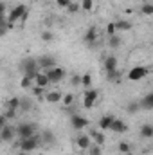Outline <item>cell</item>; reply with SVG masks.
Here are the masks:
<instances>
[{"instance_id": "obj_1", "label": "cell", "mask_w": 153, "mask_h": 155, "mask_svg": "<svg viewBox=\"0 0 153 155\" xmlns=\"http://www.w3.org/2000/svg\"><path fill=\"white\" fill-rule=\"evenodd\" d=\"M20 69H22L24 76H29L33 79H36V76L40 72V63H38V60H34V58H25V60H22Z\"/></svg>"}, {"instance_id": "obj_2", "label": "cell", "mask_w": 153, "mask_h": 155, "mask_svg": "<svg viewBox=\"0 0 153 155\" xmlns=\"http://www.w3.org/2000/svg\"><path fill=\"white\" fill-rule=\"evenodd\" d=\"M16 146H18L22 152H27V153L34 152L38 146H41V139H40V134L33 135V137H27V139H18Z\"/></svg>"}, {"instance_id": "obj_3", "label": "cell", "mask_w": 153, "mask_h": 155, "mask_svg": "<svg viewBox=\"0 0 153 155\" xmlns=\"http://www.w3.org/2000/svg\"><path fill=\"white\" fill-rule=\"evenodd\" d=\"M36 135V124L34 123H18L16 124V137L18 139H27Z\"/></svg>"}, {"instance_id": "obj_4", "label": "cell", "mask_w": 153, "mask_h": 155, "mask_svg": "<svg viewBox=\"0 0 153 155\" xmlns=\"http://www.w3.org/2000/svg\"><path fill=\"white\" fill-rule=\"evenodd\" d=\"M27 13V7H25V4H16L15 7H13V11L9 13V16H7V20L15 25L16 22H20L22 20V16Z\"/></svg>"}, {"instance_id": "obj_5", "label": "cell", "mask_w": 153, "mask_h": 155, "mask_svg": "<svg viewBox=\"0 0 153 155\" xmlns=\"http://www.w3.org/2000/svg\"><path fill=\"white\" fill-rule=\"evenodd\" d=\"M150 69L148 67H142V65H137V67H132L130 72H128V79L130 81H141L142 78L148 76Z\"/></svg>"}, {"instance_id": "obj_6", "label": "cell", "mask_w": 153, "mask_h": 155, "mask_svg": "<svg viewBox=\"0 0 153 155\" xmlns=\"http://www.w3.org/2000/svg\"><path fill=\"white\" fill-rule=\"evenodd\" d=\"M0 137L4 143H15V137H16V126L13 124H4L2 126V132H0Z\"/></svg>"}, {"instance_id": "obj_7", "label": "cell", "mask_w": 153, "mask_h": 155, "mask_svg": "<svg viewBox=\"0 0 153 155\" xmlns=\"http://www.w3.org/2000/svg\"><path fill=\"white\" fill-rule=\"evenodd\" d=\"M38 63H40V69H41L43 72H45V71H49V69L58 67L56 58H54V56H50V54H43V56H40V58H38Z\"/></svg>"}, {"instance_id": "obj_8", "label": "cell", "mask_w": 153, "mask_h": 155, "mask_svg": "<svg viewBox=\"0 0 153 155\" xmlns=\"http://www.w3.org/2000/svg\"><path fill=\"white\" fill-rule=\"evenodd\" d=\"M97 90L96 88H86L85 96H83V107L85 108H94V103L97 101Z\"/></svg>"}, {"instance_id": "obj_9", "label": "cell", "mask_w": 153, "mask_h": 155, "mask_svg": "<svg viewBox=\"0 0 153 155\" xmlns=\"http://www.w3.org/2000/svg\"><path fill=\"white\" fill-rule=\"evenodd\" d=\"M45 74H47V78H49L50 83H60V81L65 78V69H61V67H54V69L45 71Z\"/></svg>"}, {"instance_id": "obj_10", "label": "cell", "mask_w": 153, "mask_h": 155, "mask_svg": "<svg viewBox=\"0 0 153 155\" xmlns=\"http://www.w3.org/2000/svg\"><path fill=\"white\" fill-rule=\"evenodd\" d=\"M70 126L74 130H77V132H81V130H85L88 126V121L83 116H79V114H72V117H70Z\"/></svg>"}, {"instance_id": "obj_11", "label": "cell", "mask_w": 153, "mask_h": 155, "mask_svg": "<svg viewBox=\"0 0 153 155\" xmlns=\"http://www.w3.org/2000/svg\"><path fill=\"white\" fill-rule=\"evenodd\" d=\"M76 144H77L79 150H88V148L92 146V137H90V134H81V135H77Z\"/></svg>"}, {"instance_id": "obj_12", "label": "cell", "mask_w": 153, "mask_h": 155, "mask_svg": "<svg viewBox=\"0 0 153 155\" xmlns=\"http://www.w3.org/2000/svg\"><path fill=\"white\" fill-rule=\"evenodd\" d=\"M83 40H85V43H86V45L94 47V45H96V41H97V29H96V27H88V29L85 31Z\"/></svg>"}, {"instance_id": "obj_13", "label": "cell", "mask_w": 153, "mask_h": 155, "mask_svg": "<svg viewBox=\"0 0 153 155\" xmlns=\"http://www.w3.org/2000/svg\"><path fill=\"white\" fill-rule=\"evenodd\" d=\"M40 139H41V146H52L56 143V137H54V134L50 130H43L40 134Z\"/></svg>"}, {"instance_id": "obj_14", "label": "cell", "mask_w": 153, "mask_h": 155, "mask_svg": "<svg viewBox=\"0 0 153 155\" xmlns=\"http://www.w3.org/2000/svg\"><path fill=\"white\" fill-rule=\"evenodd\" d=\"M45 101L47 103H60V101H63V94L60 92V90H50V92H47L45 94Z\"/></svg>"}, {"instance_id": "obj_15", "label": "cell", "mask_w": 153, "mask_h": 155, "mask_svg": "<svg viewBox=\"0 0 153 155\" xmlns=\"http://www.w3.org/2000/svg\"><path fill=\"white\" fill-rule=\"evenodd\" d=\"M126 130H128V126H126V123L122 119H114V123L110 126V132H114V134H124Z\"/></svg>"}, {"instance_id": "obj_16", "label": "cell", "mask_w": 153, "mask_h": 155, "mask_svg": "<svg viewBox=\"0 0 153 155\" xmlns=\"http://www.w3.org/2000/svg\"><path fill=\"white\" fill-rule=\"evenodd\" d=\"M103 65H105V71H106V72L117 71V58H115L114 54H112V56H106L105 61H103Z\"/></svg>"}, {"instance_id": "obj_17", "label": "cell", "mask_w": 153, "mask_h": 155, "mask_svg": "<svg viewBox=\"0 0 153 155\" xmlns=\"http://www.w3.org/2000/svg\"><path fill=\"white\" fill-rule=\"evenodd\" d=\"M141 108H142V110H153V90L148 92V94L141 99Z\"/></svg>"}, {"instance_id": "obj_18", "label": "cell", "mask_w": 153, "mask_h": 155, "mask_svg": "<svg viewBox=\"0 0 153 155\" xmlns=\"http://www.w3.org/2000/svg\"><path fill=\"white\" fill-rule=\"evenodd\" d=\"M114 119H115L114 116H101V119H99V130H110Z\"/></svg>"}, {"instance_id": "obj_19", "label": "cell", "mask_w": 153, "mask_h": 155, "mask_svg": "<svg viewBox=\"0 0 153 155\" xmlns=\"http://www.w3.org/2000/svg\"><path fill=\"white\" fill-rule=\"evenodd\" d=\"M90 137H92V141L96 143V144H105V135H103V130H92L90 132Z\"/></svg>"}, {"instance_id": "obj_20", "label": "cell", "mask_w": 153, "mask_h": 155, "mask_svg": "<svg viewBox=\"0 0 153 155\" xmlns=\"http://www.w3.org/2000/svg\"><path fill=\"white\" fill-rule=\"evenodd\" d=\"M139 134L144 139H153V124H142L141 130H139Z\"/></svg>"}, {"instance_id": "obj_21", "label": "cell", "mask_w": 153, "mask_h": 155, "mask_svg": "<svg viewBox=\"0 0 153 155\" xmlns=\"http://www.w3.org/2000/svg\"><path fill=\"white\" fill-rule=\"evenodd\" d=\"M115 27H117V33L130 31L132 29V22H128V20H115Z\"/></svg>"}, {"instance_id": "obj_22", "label": "cell", "mask_w": 153, "mask_h": 155, "mask_svg": "<svg viewBox=\"0 0 153 155\" xmlns=\"http://www.w3.org/2000/svg\"><path fill=\"white\" fill-rule=\"evenodd\" d=\"M20 103H22V97H11L5 103V108H9V110H20Z\"/></svg>"}, {"instance_id": "obj_23", "label": "cell", "mask_w": 153, "mask_h": 155, "mask_svg": "<svg viewBox=\"0 0 153 155\" xmlns=\"http://www.w3.org/2000/svg\"><path fill=\"white\" fill-rule=\"evenodd\" d=\"M34 81H36V85H38V87H43V88H45V87L50 83L45 72H38V76H36V79H34Z\"/></svg>"}, {"instance_id": "obj_24", "label": "cell", "mask_w": 153, "mask_h": 155, "mask_svg": "<svg viewBox=\"0 0 153 155\" xmlns=\"http://www.w3.org/2000/svg\"><path fill=\"white\" fill-rule=\"evenodd\" d=\"M121 43H122V40H121L119 35L108 36V45H110V49H117V47H121Z\"/></svg>"}, {"instance_id": "obj_25", "label": "cell", "mask_w": 153, "mask_h": 155, "mask_svg": "<svg viewBox=\"0 0 153 155\" xmlns=\"http://www.w3.org/2000/svg\"><path fill=\"white\" fill-rule=\"evenodd\" d=\"M126 110H128V114H135V112L142 110V108H141V101H139V103H137V101H132V103H128Z\"/></svg>"}, {"instance_id": "obj_26", "label": "cell", "mask_w": 153, "mask_h": 155, "mask_svg": "<svg viewBox=\"0 0 153 155\" xmlns=\"http://www.w3.org/2000/svg\"><path fill=\"white\" fill-rule=\"evenodd\" d=\"M141 13H142V15H146V16H151V15H153V4L144 2V4H142V7H141Z\"/></svg>"}, {"instance_id": "obj_27", "label": "cell", "mask_w": 153, "mask_h": 155, "mask_svg": "<svg viewBox=\"0 0 153 155\" xmlns=\"http://www.w3.org/2000/svg\"><path fill=\"white\" fill-rule=\"evenodd\" d=\"M31 108H33L31 101H29L27 97H22V103H20V110H22V112H29Z\"/></svg>"}, {"instance_id": "obj_28", "label": "cell", "mask_w": 153, "mask_h": 155, "mask_svg": "<svg viewBox=\"0 0 153 155\" xmlns=\"http://www.w3.org/2000/svg\"><path fill=\"white\" fill-rule=\"evenodd\" d=\"M81 85L85 87V88H92L90 85H92V76L90 74H83L81 76Z\"/></svg>"}, {"instance_id": "obj_29", "label": "cell", "mask_w": 153, "mask_h": 155, "mask_svg": "<svg viewBox=\"0 0 153 155\" xmlns=\"http://www.w3.org/2000/svg\"><path fill=\"white\" fill-rule=\"evenodd\" d=\"M20 87H22V88H31V87H33V78L24 76L22 81H20Z\"/></svg>"}, {"instance_id": "obj_30", "label": "cell", "mask_w": 153, "mask_h": 155, "mask_svg": "<svg viewBox=\"0 0 153 155\" xmlns=\"http://www.w3.org/2000/svg\"><path fill=\"white\" fill-rule=\"evenodd\" d=\"M63 105H65V107L74 105V94H72V92H69V94H65V96H63Z\"/></svg>"}, {"instance_id": "obj_31", "label": "cell", "mask_w": 153, "mask_h": 155, "mask_svg": "<svg viewBox=\"0 0 153 155\" xmlns=\"http://www.w3.org/2000/svg\"><path fill=\"white\" fill-rule=\"evenodd\" d=\"M88 153H90V155H103L101 144H92V146L88 148Z\"/></svg>"}, {"instance_id": "obj_32", "label": "cell", "mask_w": 153, "mask_h": 155, "mask_svg": "<svg viewBox=\"0 0 153 155\" xmlns=\"http://www.w3.org/2000/svg\"><path fill=\"white\" fill-rule=\"evenodd\" d=\"M31 90H33V94H34L36 97H40V99L43 97V94H47V92H45V88H43V87H38V85H36V87H33Z\"/></svg>"}, {"instance_id": "obj_33", "label": "cell", "mask_w": 153, "mask_h": 155, "mask_svg": "<svg viewBox=\"0 0 153 155\" xmlns=\"http://www.w3.org/2000/svg\"><path fill=\"white\" fill-rule=\"evenodd\" d=\"M81 9L92 11V9H94V0H81Z\"/></svg>"}, {"instance_id": "obj_34", "label": "cell", "mask_w": 153, "mask_h": 155, "mask_svg": "<svg viewBox=\"0 0 153 155\" xmlns=\"http://www.w3.org/2000/svg\"><path fill=\"white\" fill-rule=\"evenodd\" d=\"M119 76H121V72H119V71H112V72H106V79H108L110 83L117 81V79H119Z\"/></svg>"}, {"instance_id": "obj_35", "label": "cell", "mask_w": 153, "mask_h": 155, "mask_svg": "<svg viewBox=\"0 0 153 155\" xmlns=\"http://www.w3.org/2000/svg\"><path fill=\"white\" fill-rule=\"evenodd\" d=\"M117 150H119L121 153H130V150H132V148H130V144H128V143H124V141H122V143H119Z\"/></svg>"}, {"instance_id": "obj_36", "label": "cell", "mask_w": 153, "mask_h": 155, "mask_svg": "<svg viewBox=\"0 0 153 155\" xmlns=\"http://www.w3.org/2000/svg\"><path fill=\"white\" fill-rule=\"evenodd\" d=\"M106 35H108V36H114V35H117V27H115V22H110V24L106 25Z\"/></svg>"}, {"instance_id": "obj_37", "label": "cell", "mask_w": 153, "mask_h": 155, "mask_svg": "<svg viewBox=\"0 0 153 155\" xmlns=\"http://www.w3.org/2000/svg\"><path fill=\"white\" fill-rule=\"evenodd\" d=\"M67 9H69V13H77V11L81 9V4H77V2H70V5H69Z\"/></svg>"}, {"instance_id": "obj_38", "label": "cell", "mask_w": 153, "mask_h": 155, "mask_svg": "<svg viewBox=\"0 0 153 155\" xmlns=\"http://www.w3.org/2000/svg\"><path fill=\"white\" fill-rule=\"evenodd\" d=\"M52 38H54V36H52L50 31H43V33H41V40H43V41H50Z\"/></svg>"}, {"instance_id": "obj_39", "label": "cell", "mask_w": 153, "mask_h": 155, "mask_svg": "<svg viewBox=\"0 0 153 155\" xmlns=\"http://www.w3.org/2000/svg\"><path fill=\"white\" fill-rule=\"evenodd\" d=\"M4 116L7 117V119H15V117H16V110H9V108H5V110H4Z\"/></svg>"}, {"instance_id": "obj_40", "label": "cell", "mask_w": 153, "mask_h": 155, "mask_svg": "<svg viewBox=\"0 0 153 155\" xmlns=\"http://www.w3.org/2000/svg\"><path fill=\"white\" fill-rule=\"evenodd\" d=\"M70 83H72V87H77V85H81V76L74 74V76H72V79H70Z\"/></svg>"}, {"instance_id": "obj_41", "label": "cell", "mask_w": 153, "mask_h": 155, "mask_svg": "<svg viewBox=\"0 0 153 155\" xmlns=\"http://www.w3.org/2000/svg\"><path fill=\"white\" fill-rule=\"evenodd\" d=\"M70 2H72V0H56L58 7H69V5H70Z\"/></svg>"}, {"instance_id": "obj_42", "label": "cell", "mask_w": 153, "mask_h": 155, "mask_svg": "<svg viewBox=\"0 0 153 155\" xmlns=\"http://www.w3.org/2000/svg\"><path fill=\"white\" fill-rule=\"evenodd\" d=\"M16 155H27V152H22V150H20V152H18Z\"/></svg>"}]
</instances>
